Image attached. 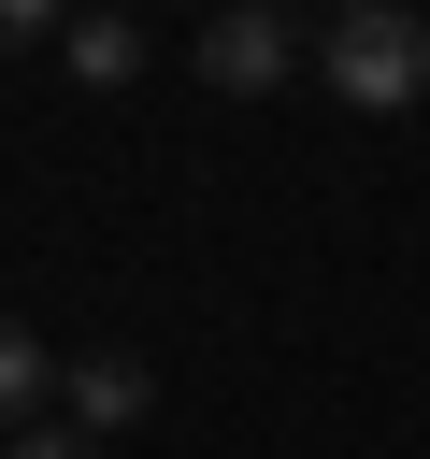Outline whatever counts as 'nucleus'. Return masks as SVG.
I'll use <instances>...</instances> for the list:
<instances>
[{"mask_svg":"<svg viewBox=\"0 0 430 459\" xmlns=\"http://www.w3.org/2000/svg\"><path fill=\"white\" fill-rule=\"evenodd\" d=\"M57 57H72V86H129V72H143V29H129V14H72Z\"/></svg>","mask_w":430,"mask_h":459,"instance_id":"obj_5","label":"nucleus"},{"mask_svg":"<svg viewBox=\"0 0 430 459\" xmlns=\"http://www.w3.org/2000/svg\"><path fill=\"white\" fill-rule=\"evenodd\" d=\"M287 72H301L287 14H272V0H215V29H201V86H215V100H272Z\"/></svg>","mask_w":430,"mask_h":459,"instance_id":"obj_2","label":"nucleus"},{"mask_svg":"<svg viewBox=\"0 0 430 459\" xmlns=\"http://www.w3.org/2000/svg\"><path fill=\"white\" fill-rule=\"evenodd\" d=\"M57 402H72V430H100V445H115V430L158 402V373H143L129 344H100V359H72V373H57Z\"/></svg>","mask_w":430,"mask_h":459,"instance_id":"obj_3","label":"nucleus"},{"mask_svg":"<svg viewBox=\"0 0 430 459\" xmlns=\"http://www.w3.org/2000/svg\"><path fill=\"white\" fill-rule=\"evenodd\" d=\"M330 14H387V0H330Z\"/></svg>","mask_w":430,"mask_h":459,"instance_id":"obj_8","label":"nucleus"},{"mask_svg":"<svg viewBox=\"0 0 430 459\" xmlns=\"http://www.w3.org/2000/svg\"><path fill=\"white\" fill-rule=\"evenodd\" d=\"M57 373H72V359H57V344H43L29 316H0V445H14V430H43V402H57Z\"/></svg>","mask_w":430,"mask_h":459,"instance_id":"obj_4","label":"nucleus"},{"mask_svg":"<svg viewBox=\"0 0 430 459\" xmlns=\"http://www.w3.org/2000/svg\"><path fill=\"white\" fill-rule=\"evenodd\" d=\"M0 459H100V430H72V416H43V430H14Z\"/></svg>","mask_w":430,"mask_h":459,"instance_id":"obj_7","label":"nucleus"},{"mask_svg":"<svg viewBox=\"0 0 430 459\" xmlns=\"http://www.w3.org/2000/svg\"><path fill=\"white\" fill-rule=\"evenodd\" d=\"M315 72H330L344 115H401V100L430 86V29H416V0H387V14H330Z\"/></svg>","mask_w":430,"mask_h":459,"instance_id":"obj_1","label":"nucleus"},{"mask_svg":"<svg viewBox=\"0 0 430 459\" xmlns=\"http://www.w3.org/2000/svg\"><path fill=\"white\" fill-rule=\"evenodd\" d=\"M72 29V0H0V57H29V43H57Z\"/></svg>","mask_w":430,"mask_h":459,"instance_id":"obj_6","label":"nucleus"}]
</instances>
